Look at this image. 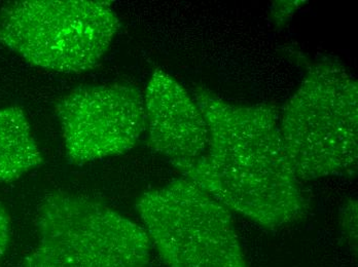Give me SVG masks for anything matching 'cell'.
I'll return each instance as SVG.
<instances>
[{
	"label": "cell",
	"instance_id": "6da1fadb",
	"mask_svg": "<svg viewBox=\"0 0 358 267\" xmlns=\"http://www.w3.org/2000/svg\"><path fill=\"white\" fill-rule=\"evenodd\" d=\"M193 98L208 125V147L183 177L262 227H283L304 212L272 105H236L207 89Z\"/></svg>",
	"mask_w": 358,
	"mask_h": 267
},
{
	"label": "cell",
	"instance_id": "7a4b0ae2",
	"mask_svg": "<svg viewBox=\"0 0 358 267\" xmlns=\"http://www.w3.org/2000/svg\"><path fill=\"white\" fill-rule=\"evenodd\" d=\"M279 131L299 181L352 176L358 160V88L348 71L316 63L287 100Z\"/></svg>",
	"mask_w": 358,
	"mask_h": 267
},
{
	"label": "cell",
	"instance_id": "3957f363",
	"mask_svg": "<svg viewBox=\"0 0 358 267\" xmlns=\"http://www.w3.org/2000/svg\"><path fill=\"white\" fill-rule=\"evenodd\" d=\"M120 27L106 0H18L0 8V43L26 62L56 73L93 69Z\"/></svg>",
	"mask_w": 358,
	"mask_h": 267
},
{
	"label": "cell",
	"instance_id": "277c9868",
	"mask_svg": "<svg viewBox=\"0 0 358 267\" xmlns=\"http://www.w3.org/2000/svg\"><path fill=\"white\" fill-rule=\"evenodd\" d=\"M39 243L23 267H143L150 261L145 229L101 201L64 191L38 210Z\"/></svg>",
	"mask_w": 358,
	"mask_h": 267
},
{
	"label": "cell",
	"instance_id": "5b68a950",
	"mask_svg": "<svg viewBox=\"0 0 358 267\" xmlns=\"http://www.w3.org/2000/svg\"><path fill=\"white\" fill-rule=\"evenodd\" d=\"M150 243L169 267H248L232 214L189 178L136 203Z\"/></svg>",
	"mask_w": 358,
	"mask_h": 267
},
{
	"label": "cell",
	"instance_id": "8992f818",
	"mask_svg": "<svg viewBox=\"0 0 358 267\" xmlns=\"http://www.w3.org/2000/svg\"><path fill=\"white\" fill-rule=\"evenodd\" d=\"M55 110L73 165L128 153L146 129L144 95L132 84L80 86L64 96Z\"/></svg>",
	"mask_w": 358,
	"mask_h": 267
},
{
	"label": "cell",
	"instance_id": "52a82bcc",
	"mask_svg": "<svg viewBox=\"0 0 358 267\" xmlns=\"http://www.w3.org/2000/svg\"><path fill=\"white\" fill-rule=\"evenodd\" d=\"M144 105L150 146L185 174L208 147V125L193 96L157 69L146 86Z\"/></svg>",
	"mask_w": 358,
	"mask_h": 267
},
{
	"label": "cell",
	"instance_id": "ba28073f",
	"mask_svg": "<svg viewBox=\"0 0 358 267\" xmlns=\"http://www.w3.org/2000/svg\"><path fill=\"white\" fill-rule=\"evenodd\" d=\"M43 162L24 110L19 106L0 109V182L16 181Z\"/></svg>",
	"mask_w": 358,
	"mask_h": 267
},
{
	"label": "cell",
	"instance_id": "9c48e42d",
	"mask_svg": "<svg viewBox=\"0 0 358 267\" xmlns=\"http://www.w3.org/2000/svg\"><path fill=\"white\" fill-rule=\"evenodd\" d=\"M340 225L349 244L357 246V201L350 199L340 213Z\"/></svg>",
	"mask_w": 358,
	"mask_h": 267
},
{
	"label": "cell",
	"instance_id": "30bf717a",
	"mask_svg": "<svg viewBox=\"0 0 358 267\" xmlns=\"http://www.w3.org/2000/svg\"><path fill=\"white\" fill-rule=\"evenodd\" d=\"M10 219L8 212L0 205V258L4 255L10 244Z\"/></svg>",
	"mask_w": 358,
	"mask_h": 267
}]
</instances>
